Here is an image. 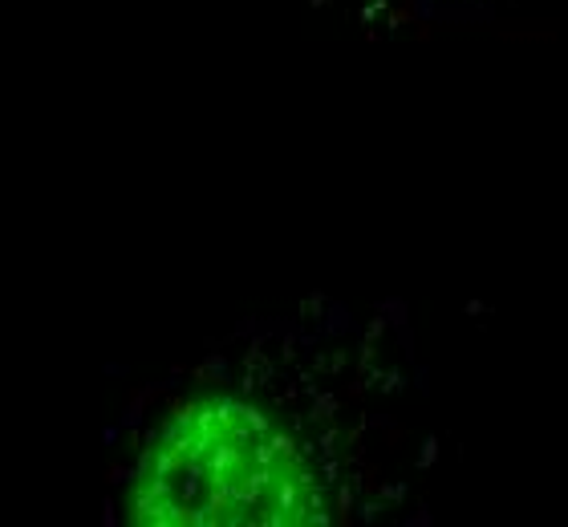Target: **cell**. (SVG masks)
<instances>
[{"mask_svg": "<svg viewBox=\"0 0 568 527\" xmlns=\"http://www.w3.org/2000/svg\"><path fill=\"white\" fill-rule=\"evenodd\" d=\"M369 414L321 386L240 374L191 382L139 443L134 524H333L354 511Z\"/></svg>", "mask_w": 568, "mask_h": 527, "instance_id": "1", "label": "cell"}]
</instances>
